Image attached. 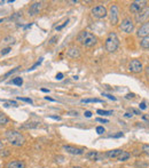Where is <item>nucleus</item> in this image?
<instances>
[{"label": "nucleus", "mask_w": 149, "mask_h": 168, "mask_svg": "<svg viewBox=\"0 0 149 168\" xmlns=\"http://www.w3.org/2000/svg\"><path fill=\"white\" fill-rule=\"evenodd\" d=\"M108 15H109V18H110V24L111 25H116L119 20V10L117 5H111L110 6Z\"/></svg>", "instance_id": "7"}, {"label": "nucleus", "mask_w": 149, "mask_h": 168, "mask_svg": "<svg viewBox=\"0 0 149 168\" xmlns=\"http://www.w3.org/2000/svg\"><path fill=\"white\" fill-rule=\"evenodd\" d=\"M142 119H143V120H147V121H149V116H147V114H142Z\"/></svg>", "instance_id": "40"}, {"label": "nucleus", "mask_w": 149, "mask_h": 168, "mask_svg": "<svg viewBox=\"0 0 149 168\" xmlns=\"http://www.w3.org/2000/svg\"><path fill=\"white\" fill-rule=\"evenodd\" d=\"M132 112H134L135 114H141V113H140V111H138V110H135V109H132Z\"/></svg>", "instance_id": "42"}, {"label": "nucleus", "mask_w": 149, "mask_h": 168, "mask_svg": "<svg viewBox=\"0 0 149 168\" xmlns=\"http://www.w3.org/2000/svg\"><path fill=\"white\" fill-rule=\"evenodd\" d=\"M85 157L89 159V160H92V161H97L101 159V154L99 153L97 151H89V152H87V153L85 154Z\"/></svg>", "instance_id": "15"}, {"label": "nucleus", "mask_w": 149, "mask_h": 168, "mask_svg": "<svg viewBox=\"0 0 149 168\" xmlns=\"http://www.w3.org/2000/svg\"><path fill=\"white\" fill-rule=\"evenodd\" d=\"M5 137L8 141L9 144L14 146H22L25 143V137L23 136L22 133L14 131V129H9L5 133Z\"/></svg>", "instance_id": "2"}, {"label": "nucleus", "mask_w": 149, "mask_h": 168, "mask_svg": "<svg viewBox=\"0 0 149 168\" xmlns=\"http://www.w3.org/2000/svg\"><path fill=\"white\" fill-rule=\"evenodd\" d=\"M97 121L103 123V124H108V120H107V119H103V118H97Z\"/></svg>", "instance_id": "34"}, {"label": "nucleus", "mask_w": 149, "mask_h": 168, "mask_svg": "<svg viewBox=\"0 0 149 168\" xmlns=\"http://www.w3.org/2000/svg\"><path fill=\"white\" fill-rule=\"evenodd\" d=\"M102 96H107L108 98H110V100H112V101H116V97L112 95H109V94H104V93H102Z\"/></svg>", "instance_id": "35"}, {"label": "nucleus", "mask_w": 149, "mask_h": 168, "mask_svg": "<svg viewBox=\"0 0 149 168\" xmlns=\"http://www.w3.org/2000/svg\"><path fill=\"white\" fill-rule=\"evenodd\" d=\"M130 157H131V153L130 152H127V151H124L123 150V152L119 154V157L117 158L119 161H126L130 159Z\"/></svg>", "instance_id": "17"}, {"label": "nucleus", "mask_w": 149, "mask_h": 168, "mask_svg": "<svg viewBox=\"0 0 149 168\" xmlns=\"http://www.w3.org/2000/svg\"><path fill=\"white\" fill-rule=\"evenodd\" d=\"M119 47V39L115 32H110L109 36L107 37L105 43H104V48L108 53H115Z\"/></svg>", "instance_id": "3"}, {"label": "nucleus", "mask_w": 149, "mask_h": 168, "mask_svg": "<svg viewBox=\"0 0 149 168\" xmlns=\"http://www.w3.org/2000/svg\"><path fill=\"white\" fill-rule=\"evenodd\" d=\"M139 108H140L141 110H146L147 109V105H146V103L145 102H141L140 103V105H139Z\"/></svg>", "instance_id": "37"}, {"label": "nucleus", "mask_w": 149, "mask_h": 168, "mask_svg": "<svg viewBox=\"0 0 149 168\" xmlns=\"http://www.w3.org/2000/svg\"><path fill=\"white\" fill-rule=\"evenodd\" d=\"M141 151H142V152H143L145 154L149 156V144H143V145H142Z\"/></svg>", "instance_id": "27"}, {"label": "nucleus", "mask_w": 149, "mask_h": 168, "mask_svg": "<svg viewBox=\"0 0 149 168\" xmlns=\"http://www.w3.org/2000/svg\"><path fill=\"white\" fill-rule=\"evenodd\" d=\"M136 34H138V37H141V38H145V37L149 36V21L146 23H143L141 26L139 28Z\"/></svg>", "instance_id": "13"}, {"label": "nucleus", "mask_w": 149, "mask_h": 168, "mask_svg": "<svg viewBox=\"0 0 149 168\" xmlns=\"http://www.w3.org/2000/svg\"><path fill=\"white\" fill-rule=\"evenodd\" d=\"M145 71H146V74H147V76H148V77H149V65L147 66L146 69H145Z\"/></svg>", "instance_id": "43"}, {"label": "nucleus", "mask_w": 149, "mask_h": 168, "mask_svg": "<svg viewBox=\"0 0 149 168\" xmlns=\"http://www.w3.org/2000/svg\"><path fill=\"white\" fill-rule=\"evenodd\" d=\"M126 97H127V98H133L134 95H133V94H128V95H127Z\"/></svg>", "instance_id": "46"}, {"label": "nucleus", "mask_w": 149, "mask_h": 168, "mask_svg": "<svg viewBox=\"0 0 149 168\" xmlns=\"http://www.w3.org/2000/svg\"><path fill=\"white\" fill-rule=\"evenodd\" d=\"M43 57H41V59H39V61H38L37 63H35V64H33V65L31 66V67H30V69H28V71H33V70H35V69H36V67H37V66H39L40 65V64H41V63H43Z\"/></svg>", "instance_id": "25"}, {"label": "nucleus", "mask_w": 149, "mask_h": 168, "mask_svg": "<svg viewBox=\"0 0 149 168\" xmlns=\"http://www.w3.org/2000/svg\"><path fill=\"white\" fill-rule=\"evenodd\" d=\"M17 100H18V101H23V102L30 103V104H33V101H32L31 98H25V97H17Z\"/></svg>", "instance_id": "30"}, {"label": "nucleus", "mask_w": 149, "mask_h": 168, "mask_svg": "<svg viewBox=\"0 0 149 168\" xmlns=\"http://www.w3.org/2000/svg\"><path fill=\"white\" fill-rule=\"evenodd\" d=\"M140 46L143 49H149V36L142 38L140 40Z\"/></svg>", "instance_id": "18"}, {"label": "nucleus", "mask_w": 149, "mask_h": 168, "mask_svg": "<svg viewBox=\"0 0 149 168\" xmlns=\"http://www.w3.org/2000/svg\"><path fill=\"white\" fill-rule=\"evenodd\" d=\"M5 168H25V162L22 160H12L7 162Z\"/></svg>", "instance_id": "14"}, {"label": "nucleus", "mask_w": 149, "mask_h": 168, "mask_svg": "<svg viewBox=\"0 0 149 168\" xmlns=\"http://www.w3.org/2000/svg\"><path fill=\"white\" fill-rule=\"evenodd\" d=\"M9 123V118L5 113H0V126H5Z\"/></svg>", "instance_id": "19"}, {"label": "nucleus", "mask_w": 149, "mask_h": 168, "mask_svg": "<svg viewBox=\"0 0 149 168\" xmlns=\"http://www.w3.org/2000/svg\"><path fill=\"white\" fill-rule=\"evenodd\" d=\"M146 7H147V1H145V0H136V1H133L130 5V10L133 14H138V13H140L142 9Z\"/></svg>", "instance_id": "6"}, {"label": "nucleus", "mask_w": 149, "mask_h": 168, "mask_svg": "<svg viewBox=\"0 0 149 168\" xmlns=\"http://www.w3.org/2000/svg\"><path fill=\"white\" fill-rule=\"evenodd\" d=\"M91 13H92V16H94L97 18H104L108 16V10L103 5H97L95 7H93Z\"/></svg>", "instance_id": "4"}, {"label": "nucleus", "mask_w": 149, "mask_h": 168, "mask_svg": "<svg viewBox=\"0 0 149 168\" xmlns=\"http://www.w3.org/2000/svg\"><path fill=\"white\" fill-rule=\"evenodd\" d=\"M2 149H4V143L0 141V150H2Z\"/></svg>", "instance_id": "47"}, {"label": "nucleus", "mask_w": 149, "mask_h": 168, "mask_svg": "<svg viewBox=\"0 0 149 168\" xmlns=\"http://www.w3.org/2000/svg\"><path fill=\"white\" fill-rule=\"evenodd\" d=\"M67 55L71 59H79L80 57V49L76 46H71L70 48H68L67 51Z\"/></svg>", "instance_id": "11"}, {"label": "nucleus", "mask_w": 149, "mask_h": 168, "mask_svg": "<svg viewBox=\"0 0 149 168\" xmlns=\"http://www.w3.org/2000/svg\"><path fill=\"white\" fill-rule=\"evenodd\" d=\"M10 51H12V48L10 47H6V48H4V49H1V51H0V55H7L8 53H10Z\"/></svg>", "instance_id": "28"}, {"label": "nucleus", "mask_w": 149, "mask_h": 168, "mask_svg": "<svg viewBox=\"0 0 149 168\" xmlns=\"http://www.w3.org/2000/svg\"><path fill=\"white\" fill-rule=\"evenodd\" d=\"M56 79H58V80H62V79H63V73H61V72L58 73V74H56Z\"/></svg>", "instance_id": "38"}, {"label": "nucleus", "mask_w": 149, "mask_h": 168, "mask_svg": "<svg viewBox=\"0 0 149 168\" xmlns=\"http://www.w3.org/2000/svg\"><path fill=\"white\" fill-rule=\"evenodd\" d=\"M84 114H85V117L86 118H89L91 116H92V112H91V111H85V113H84Z\"/></svg>", "instance_id": "39"}, {"label": "nucleus", "mask_w": 149, "mask_h": 168, "mask_svg": "<svg viewBox=\"0 0 149 168\" xmlns=\"http://www.w3.org/2000/svg\"><path fill=\"white\" fill-rule=\"evenodd\" d=\"M68 23H69V20H67L66 22H63V23H62V24H61V25H58V26L55 28V30H56V31L59 32V31H61V30H62V29H63V28H64V26H66V25H67Z\"/></svg>", "instance_id": "29"}, {"label": "nucleus", "mask_w": 149, "mask_h": 168, "mask_svg": "<svg viewBox=\"0 0 149 168\" xmlns=\"http://www.w3.org/2000/svg\"><path fill=\"white\" fill-rule=\"evenodd\" d=\"M63 150L67 151L68 153L74 154V156H79V154L84 153V149L74 147V146H71V145H63Z\"/></svg>", "instance_id": "12"}, {"label": "nucleus", "mask_w": 149, "mask_h": 168, "mask_svg": "<svg viewBox=\"0 0 149 168\" xmlns=\"http://www.w3.org/2000/svg\"><path fill=\"white\" fill-rule=\"evenodd\" d=\"M41 8H43V2L36 1V2L31 4V6L29 7V10H28V13H29L30 16H35V15L39 14V12L41 10Z\"/></svg>", "instance_id": "10"}, {"label": "nucleus", "mask_w": 149, "mask_h": 168, "mask_svg": "<svg viewBox=\"0 0 149 168\" xmlns=\"http://www.w3.org/2000/svg\"><path fill=\"white\" fill-rule=\"evenodd\" d=\"M80 102L86 104V103H102V101L99 98H85V100H82Z\"/></svg>", "instance_id": "20"}, {"label": "nucleus", "mask_w": 149, "mask_h": 168, "mask_svg": "<svg viewBox=\"0 0 149 168\" xmlns=\"http://www.w3.org/2000/svg\"><path fill=\"white\" fill-rule=\"evenodd\" d=\"M45 98H46L47 101H51V102H54V101H55V100H53V98H51V97H48V96H46Z\"/></svg>", "instance_id": "44"}, {"label": "nucleus", "mask_w": 149, "mask_h": 168, "mask_svg": "<svg viewBox=\"0 0 149 168\" xmlns=\"http://www.w3.org/2000/svg\"><path fill=\"white\" fill-rule=\"evenodd\" d=\"M18 69H20V66H17V67H15V69H13V70H10V71H8L7 73H5V74H4V78H2V79H6L7 77H9V76H12L13 73L17 72V71H18Z\"/></svg>", "instance_id": "24"}, {"label": "nucleus", "mask_w": 149, "mask_h": 168, "mask_svg": "<svg viewBox=\"0 0 149 168\" xmlns=\"http://www.w3.org/2000/svg\"><path fill=\"white\" fill-rule=\"evenodd\" d=\"M58 40H59V36H54V37H53V38H52V39L49 40V45L55 44V43H56Z\"/></svg>", "instance_id": "31"}, {"label": "nucleus", "mask_w": 149, "mask_h": 168, "mask_svg": "<svg viewBox=\"0 0 149 168\" xmlns=\"http://www.w3.org/2000/svg\"><path fill=\"white\" fill-rule=\"evenodd\" d=\"M4 22V20H0V23H2Z\"/></svg>", "instance_id": "50"}, {"label": "nucleus", "mask_w": 149, "mask_h": 168, "mask_svg": "<svg viewBox=\"0 0 149 168\" xmlns=\"http://www.w3.org/2000/svg\"><path fill=\"white\" fill-rule=\"evenodd\" d=\"M97 112L101 116H110V114H112V111H105V110H97Z\"/></svg>", "instance_id": "26"}, {"label": "nucleus", "mask_w": 149, "mask_h": 168, "mask_svg": "<svg viewBox=\"0 0 149 168\" xmlns=\"http://www.w3.org/2000/svg\"><path fill=\"white\" fill-rule=\"evenodd\" d=\"M2 43H4V44H14L15 38L14 37H12V36H8V37H6V38H4V39H2Z\"/></svg>", "instance_id": "21"}, {"label": "nucleus", "mask_w": 149, "mask_h": 168, "mask_svg": "<svg viewBox=\"0 0 149 168\" xmlns=\"http://www.w3.org/2000/svg\"><path fill=\"white\" fill-rule=\"evenodd\" d=\"M128 70L133 73L142 72V70H143L142 63L139 59H132V61L130 62V64H128Z\"/></svg>", "instance_id": "9"}, {"label": "nucleus", "mask_w": 149, "mask_h": 168, "mask_svg": "<svg viewBox=\"0 0 149 168\" xmlns=\"http://www.w3.org/2000/svg\"><path fill=\"white\" fill-rule=\"evenodd\" d=\"M119 29L122 30L123 32H125V33H131V32L134 30L133 21H132L130 17L124 18V20L122 21V23L119 24Z\"/></svg>", "instance_id": "5"}, {"label": "nucleus", "mask_w": 149, "mask_h": 168, "mask_svg": "<svg viewBox=\"0 0 149 168\" xmlns=\"http://www.w3.org/2000/svg\"><path fill=\"white\" fill-rule=\"evenodd\" d=\"M97 134H103L104 128L102 127V126H97Z\"/></svg>", "instance_id": "32"}, {"label": "nucleus", "mask_w": 149, "mask_h": 168, "mask_svg": "<svg viewBox=\"0 0 149 168\" xmlns=\"http://www.w3.org/2000/svg\"><path fill=\"white\" fill-rule=\"evenodd\" d=\"M125 117L130 118V117H132V114H130V113H125Z\"/></svg>", "instance_id": "48"}, {"label": "nucleus", "mask_w": 149, "mask_h": 168, "mask_svg": "<svg viewBox=\"0 0 149 168\" xmlns=\"http://www.w3.org/2000/svg\"><path fill=\"white\" fill-rule=\"evenodd\" d=\"M135 166H136V167H147V166H148V164H141V162H136V164H135Z\"/></svg>", "instance_id": "36"}, {"label": "nucleus", "mask_w": 149, "mask_h": 168, "mask_svg": "<svg viewBox=\"0 0 149 168\" xmlns=\"http://www.w3.org/2000/svg\"><path fill=\"white\" fill-rule=\"evenodd\" d=\"M10 84H13V85H17V86H21L23 84V79L21 78V77H16V78H14L13 80L10 81Z\"/></svg>", "instance_id": "22"}, {"label": "nucleus", "mask_w": 149, "mask_h": 168, "mask_svg": "<svg viewBox=\"0 0 149 168\" xmlns=\"http://www.w3.org/2000/svg\"><path fill=\"white\" fill-rule=\"evenodd\" d=\"M77 41L80 45H83L84 47H93L97 45V39L93 33H91L86 30H83L77 36Z\"/></svg>", "instance_id": "1"}, {"label": "nucleus", "mask_w": 149, "mask_h": 168, "mask_svg": "<svg viewBox=\"0 0 149 168\" xmlns=\"http://www.w3.org/2000/svg\"><path fill=\"white\" fill-rule=\"evenodd\" d=\"M149 18V7L147 6L146 8H143L140 13L135 14V22L136 23H146L148 22Z\"/></svg>", "instance_id": "8"}, {"label": "nucleus", "mask_w": 149, "mask_h": 168, "mask_svg": "<svg viewBox=\"0 0 149 168\" xmlns=\"http://www.w3.org/2000/svg\"><path fill=\"white\" fill-rule=\"evenodd\" d=\"M41 92H44V93H49V89H46V88H41Z\"/></svg>", "instance_id": "45"}, {"label": "nucleus", "mask_w": 149, "mask_h": 168, "mask_svg": "<svg viewBox=\"0 0 149 168\" xmlns=\"http://www.w3.org/2000/svg\"><path fill=\"white\" fill-rule=\"evenodd\" d=\"M72 168H83V167H80V166H74V167H72Z\"/></svg>", "instance_id": "49"}, {"label": "nucleus", "mask_w": 149, "mask_h": 168, "mask_svg": "<svg viewBox=\"0 0 149 168\" xmlns=\"http://www.w3.org/2000/svg\"><path fill=\"white\" fill-rule=\"evenodd\" d=\"M10 153H12V151H10L9 149H2V150H0V157H1V158L8 157Z\"/></svg>", "instance_id": "23"}, {"label": "nucleus", "mask_w": 149, "mask_h": 168, "mask_svg": "<svg viewBox=\"0 0 149 168\" xmlns=\"http://www.w3.org/2000/svg\"><path fill=\"white\" fill-rule=\"evenodd\" d=\"M0 168H1V166H0Z\"/></svg>", "instance_id": "51"}, {"label": "nucleus", "mask_w": 149, "mask_h": 168, "mask_svg": "<svg viewBox=\"0 0 149 168\" xmlns=\"http://www.w3.org/2000/svg\"><path fill=\"white\" fill-rule=\"evenodd\" d=\"M49 118L55 119V120H61V117H56V116H49Z\"/></svg>", "instance_id": "41"}, {"label": "nucleus", "mask_w": 149, "mask_h": 168, "mask_svg": "<svg viewBox=\"0 0 149 168\" xmlns=\"http://www.w3.org/2000/svg\"><path fill=\"white\" fill-rule=\"evenodd\" d=\"M123 152V150L122 149H115V150H110V151H108L105 156L108 157V158H110V159H115V158H118L119 154Z\"/></svg>", "instance_id": "16"}, {"label": "nucleus", "mask_w": 149, "mask_h": 168, "mask_svg": "<svg viewBox=\"0 0 149 168\" xmlns=\"http://www.w3.org/2000/svg\"><path fill=\"white\" fill-rule=\"evenodd\" d=\"M67 114L68 116H78V112L77 111H68Z\"/></svg>", "instance_id": "33"}]
</instances>
